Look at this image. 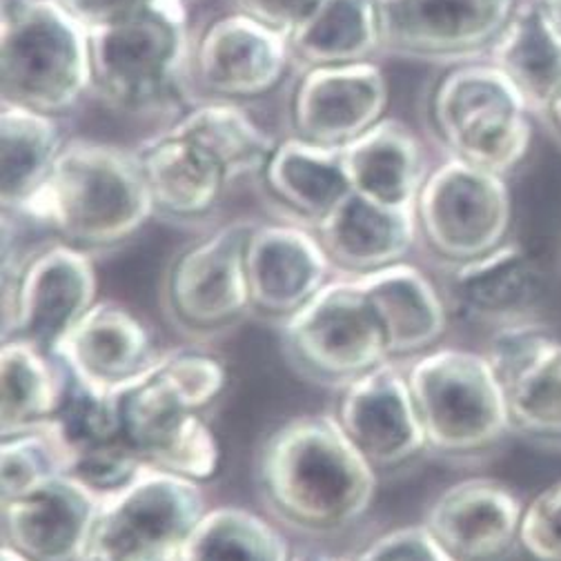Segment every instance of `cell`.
<instances>
[{
    "label": "cell",
    "mask_w": 561,
    "mask_h": 561,
    "mask_svg": "<svg viewBox=\"0 0 561 561\" xmlns=\"http://www.w3.org/2000/svg\"><path fill=\"white\" fill-rule=\"evenodd\" d=\"M190 3H194V0H190Z\"/></svg>",
    "instance_id": "ee69618b"
},
{
    "label": "cell",
    "mask_w": 561,
    "mask_h": 561,
    "mask_svg": "<svg viewBox=\"0 0 561 561\" xmlns=\"http://www.w3.org/2000/svg\"><path fill=\"white\" fill-rule=\"evenodd\" d=\"M190 8L159 10L90 32L92 99L140 121H174L194 94Z\"/></svg>",
    "instance_id": "277c9868"
},
{
    "label": "cell",
    "mask_w": 561,
    "mask_h": 561,
    "mask_svg": "<svg viewBox=\"0 0 561 561\" xmlns=\"http://www.w3.org/2000/svg\"><path fill=\"white\" fill-rule=\"evenodd\" d=\"M428 455L444 461H477L513 435L497 373L483 353L435 347L405 362Z\"/></svg>",
    "instance_id": "8992f818"
},
{
    "label": "cell",
    "mask_w": 561,
    "mask_h": 561,
    "mask_svg": "<svg viewBox=\"0 0 561 561\" xmlns=\"http://www.w3.org/2000/svg\"><path fill=\"white\" fill-rule=\"evenodd\" d=\"M539 3L543 5V10L548 12L550 21L559 27L561 32V0H539Z\"/></svg>",
    "instance_id": "60d3db41"
},
{
    "label": "cell",
    "mask_w": 561,
    "mask_h": 561,
    "mask_svg": "<svg viewBox=\"0 0 561 561\" xmlns=\"http://www.w3.org/2000/svg\"><path fill=\"white\" fill-rule=\"evenodd\" d=\"M14 217L94 256L157 219L136 148L88 136L65 140L49 179Z\"/></svg>",
    "instance_id": "3957f363"
},
{
    "label": "cell",
    "mask_w": 561,
    "mask_h": 561,
    "mask_svg": "<svg viewBox=\"0 0 561 561\" xmlns=\"http://www.w3.org/2000/svg\"><path fill=\"white\" fill-rule=\"evenodd\" d=\"M488 54L530 110H550L561 94V32L541 3L517 5Z\"/></svg>",
    "instance_id": "83f0119b"
},
{
    "label": "cell",
    "mask_w": 561,
    "mask_h": 561,
    "mask_svg": "<svg viewBox=\"0 0 561 561\" xmlns=\"http://www.w3.org/2000/svg\"><path fill=\"white\" fill-rule=\"evenodd\" d=\"M103 495L75 474L0 504V543L32 561H81Z\"/></svg>",
    "instance_id": "ffe728a7"
},
{
    "label": "cell",
    "mask_w": 561,
    "mask_h": 561,
    "mask_svg": "<svg viewBox=\"0 0 561 561\" xmlns=\"http://www.w3.org/2000/svg\"><path fill=\"white\" fill-rule=\"evenodd\" d=\"M524 506L508 483L468 477L444 488L421 524L455 561H504L519 546Z\"/></svg>",
    "instance_id": "d6986e66"
},
{
    "label": "cell",
    "mask_w": 561,
    "mask_h": 561,
    "mask_svg": "<svg viewBox=\"0 0 561 561\" xmlns=\"http://www.w3.org/2000/svg\"><path fill=\"white\" fill-rule=\"evenodd\" d=\"M252 317L280 325L336 276L314 230L293 221L252 228L245 248Z\"/></svg>",
    "instance_id": "ac0fdd59"
},
{
    "label": "cell",
    "mask_w": 561,
    "mask_h": 561,
    "mask_svg": "<svg viewBox=\"0 0 561 561\" xmlns=\"http://www.w3.org/2000/svg\"><path fill=\"white\" fill-rule=\"evenodd\" d=\"M51 424L72 453V466L81 455L123 439L116 392L92 388L69 370Z\"/></svg>",
    "instance_id": "836d02e7"
},
{
    "label": "cell",
    "mask_w": 561,
    "mask_h": 561,
    "mask_svg": "<svg viewBox=\"0 0 561 561\" xmlns=\"http://www.w3.org/2000/svg\"><path fill=\"white\" fill-rule=\"evenodd\" d=\"M0 561H32V559H27L25 554L16 552V550H14V548H10V546H3V543H0Z\"/></svg>",
    "instance_id": "b9f144b4"
},
{
    "label": "cell",
    "mask_w": 561,
    "mask_h": 561,
    "mask_svg": "<svg viewBox=\"0 0 561 561\" xmlns=\"http://www.w3.org/2000/svg\"><path fill=\"white\" fill-rule=\"evenodd\" d=\"M134 148L157 219L176 226L207 224L237 183L213 152L172 125H163Z\"/></svg>",
    "instance_id": "44dd1931"
},
{
    "label": "cell",
    "mask_w": 561,
    "mask_h": 561,
    "mask_svg": "<svg viewBox=\"0 0 561 561\" xmlns=\"http://www.w3.org/2000/svg\"><path fill=\"white\" fill-rule=\"evenodd\" d=\"M88 32L131 21L159 10L190 8V0H58Z\"/></svg>",
    "instance_id": "74e56055"
},
{
    "label": "cell",
    "mask_w": 561,
    "mask_h": 561,
    "mask_svg": "<svg viewBox=\"0 0 561 561\" xmlns=\"http://www.w3.org/2000/svg\"><path fill=\"white\" fill-rule=\"evenodd\" d=\"M341 161L353 192L390 207H414L433 170L424 140L394 116L341 148Z\"/></svg>",
    "instance_id": "d4e9b609"
},
{
    "label": "cell",
    "mask_w": 561,
    "mask_h": 561,
    "mask_svg": "<svg viewBox=\"0 0 561 561\" xmlns=\"http://www.w3.org/2000/svg\"><path fill=\"white\" fill-rule=\"evenodd\" d=\"M381 56L463 60L488 49L515 12V0H377Z\"/></svg>",
    "instance_id": "5bb4252c"
},
{
    "label": "cell",
    "mask_w": 561,
    "mask_h": 561,
    "mask_svg": "<svg viewBox=\"0 0 561 561\" xmlns=\"http://www.w3.org/2000/svg\"><path fill=\"white\" fill-rule=\"evenodd\" d=\"M390 81L379 60L301 69L290 94V134L345 148L388 116Z\"/></svg>",
    "instance_id": "e0dca14e"
},
{
    "label": "cell",
    "mask_w": 561,
    "mask_h": 561,
    "mask_svg": "<svg viewBox=\"0 0 561 561\" xmlns=\"http://www.w3.org/2000/svg\"><path fill=\"white\" fill-rule=\"evenodd\" d=\"M280 221L314 230L353 192L341 150L288 134L278 138L259 179Z\"/></svg>",
    "instance_id": "cb8c5ba5"
},
{
    "label": "cell",
    "mask_w": 561,
    "mask_h": 561,
    "mask_svg": "<svg viewBox=\"0 0 561 561\" xmlns=\"http://www.w3.org/2000/svg\"><path fill=\"white\" fill-rule=\"evenodd\" d=\"M0 375V437L51 424L67 381L56 355L23 339H3Z\"/></svg>",
    "instance_id": "4dcf8cb0"
},
{
    "label": "cell",
    "mask_w": 561,
    "mask_h": 561,
    "mask_svg": "<svg viewBox=\"0 0 561 561\" xmlns=\"http://www.w3.org/2000/svg\"><path fill=\"white\" fill-rule=\"evenodd\" d=\"M517 550L530 561H561V479L524 506Z\"/></svg>",
    "instance_id": "d590c367"
},
{
    "label": "cell",
    "mask_w": 561,
    "mask_h": 561,
    "mask_svg": "<svg viewBox=\"0 0 561 561\" xmlns=\"http://www.w3.org/2000/svg\"><path fill=\"white\" fill-rule=\"evenodd\" d=\"M483 355L504 386L513 435L561 446V341L526 319L495 328Z\"/></svg>",
    "instance_id": "9a60e30c"
},
{
    "label": "cell",
    "mask_w": 561,
    "mask_h": 561,
    "mask_svg": "<svg viewBox=\"0 0 561 561\" xmlns=\"http://www.w3.org/2000/svg\"><path fill=\"white\" fill-rule=\"evenodd\" d=\"M90 96V32L58 0H0V103L62 118Z\"/></svg>",
    "instance_id": "5b68a950"
},
{
    "label": "cell",
    "mask_w": 561,
    "mask_h": 561,
    "mask_svg": "<svg viewBox=\"0 0 561 561\" xmlns=\"http://www.w3.org/2000/svg\"><path fill=\"white\" fill-rule=\"evenodd\" d=\"M69 470L72 453L54 424L0 437V504L19 500Z\"/></svg>",
    "instance_id": "e575fe53"
},
{
    "label": "cell",
    "mask_w": 561,
    "mask_h": 561,
    "mask_svg": "<svg viewBox=\"0 0 561 561\" xmlns=\"http://www.w3.org/2000/svg\"><path fill=\"white\" fill-rule=\"evenodd\" d=\"M341 276H368L408 261L419 243L414 207H390L350 192L314 228Z\"/></svg>",
    "instance_id": "603a6c76"
},
{
    "label": "cell",
    "mask_w": 561,
    "mask_h": 561,
    "mask_svg": "<svg viewBox=\"0 0 561 561\" xmlns=\"http://www.w3.org/2000/svg\"><path fill=\"white\" fill-rule=\"evenodd\" d=\"M319 3L321 0H232V8L288 36Z\"/></svg>",
    "instance_id": "f35d334b"
},
{
    "label": "cell",
    "mask_w": 561,
    "mask_h": 561,
    "mask_svg": "<svg viewBox=\"0 0 561 561\" xmlns=\"http://www.w3.org/2000/svg\"><path fill=\"white\" fill-rule=\"evenodd\" d=\"M446 270L453 299L470 317L495 328L533 319L541 280L517 243L506 241L493 252Z\"/></svg>",
    "instance_id": "4316f807"
},
{
    "label": "cell",
    "mask_w": 561,
    "mask_h": 561,
    "mask_svg": "<svg viewBox=\"0 0 561 561\" xmlns=\"http://www.w3.org/2000/svg\"><path fill=\"white\" fill-rule=\"evenodd\" d=\"M359 278L383 323L394 362H410L439 347L448 332V304L424 270L403 261Z\"/></svg>",
    "instance_id": "484cf974"
},
{
    "label": "cell",
    "mask_w": 561,
    "mask_h": 561,
    "mask_svg": "<svg viewBox=\"0 0 561 561\" xmlns=\"http://www.w3.org/2000/svg\"><path fill=\"white\" fill-rule=\"evenodd\" d=\"M288 366L306 381L343 390L381 364L390 347L377 308L359 276H341L278 325Z\"/></svg>",
    "instance_id": "52a82bcc"
},
{
    "label": "cell",
    "mask_w": 561,
    "mask_h": 561,
    "mask_svg": "<svg viewBox=\"0 0 561 561\" xmlns=\"http://www.w3.org/2000/svg\"><path fill=\"white\" fill-rule=\"evenodd\" d=\"M353 561H455L424 524L386 530L370 539Z\"/></svg>",
    "instance_id": "8d00e7d4"
},
{
    "label": "cell",
    "mask_w": 561,
    "mask_h": 561,
    "mask_svg": "<svg viewBox=\"0 0 561 561\" xmlns=\"http://www.w3.org/2000/svg\"><path fill=\"white\" fill-rule=\"evenodd\" d=\"M254 226V219H232L209 228L170 261L161 308L168 323L192 343L221 339L252 317L245 248Z\"/></svg>",
    "instance_id": "30bf717a"
},
{
    "label": "cell",
    "mask_w": 561,
    "mask_h": 561,
    "mask_svg": "<svg viewBox=\"0 0 561 561\" xmlns=\"http://www.w3.org/2000/svg\"><path fill=\"white\" fill-rule=\"evenodd\" d=\"M550 114H552V118H554V123L559 125V129H561V94L554 99V103L550 105Z\"/></svg>",
    "instance_id": "7bdbcfd3"
},
{
    "label": "cell",
    "mask_w": 561,
    "mask_h": 561,
    "mask_svg": "<svg viewBox=\"0 0 561 561\" xmlns=\"http://www.w3.org/2000/svg\"><path fill=\"white\" fill-rule=\"evenodd\" d=\"M290 69L288 36L234 8L194 34L192 83L198 99L248 103L274 92Z\"/></svg>",
    "instance_id": "4fadbf2b"
},
{
    "label": "cell",
    "mask_w": 561,
    "mask_h": 561,
    "mask_svg": "<svg viewBox=\"0 0 561 561\" xmlns=\"http://www.w3.org/2000/svg\"><path fill=\"white\" fill-rule=\"evenodd\" d=\"M228 388L226 364L196 347H176L116 390L123 439L148 468L190 481H213L221 444L205 412Z\"/></svg>",
    "instance_id": "7a4b0ae2"
},
{
    "label": "cell",
    "mask_w": 561,
    "mask_h": 561,
    "mask_svg": "<svg viewBox=\"0 0 561 561\" xmlns=\"http://www.w3.org/2000/svg\"><path fill=\"white\" fill-rule=\"evenodd\" d=\"M203 485L146 468L103 497L81 561H176L209 511Z\"/></svg>",
    "instance_id": "8fae6325"
},
{
    "label": "cell",
    "mask_w": 561,
    "mask_h": 561,
    "mask_svg": "<svg viewBox=\"0 0 561 561\" xmlns=\"http://www.w3.org/2000/svg\"><path fill=\"white\" fill-rule=\"evenodd\" d=\"M334 419L345 437L381 474L428 455L405 362H386L339 390Z\"/></svg>",
    "instance_id": "2e32d148"
},
{
    "label": "cell",
    "mask_w": 561,
    "mask_h": 561,
    "mask_svg": "<svg viewBox=\"0 0 561 561\" xmlns=\"http://www.w3.org/2000/svg\"><path fill=\"white\" fill-rule=\"evenodd\" d=\"M293 548L274 519L243 506L209 508L176 561H290Z\"/></svg>",
    "instance_id": "d6a6232c"
},
{
    "label": "cell",
    "mask_w": 561,
    "mask_h": 561,
    "mask_svg": "<svg viewBox=\"0 0 561 561\" xmlns=\"http://www.w3.org/2000/svg\"><path fill=\"white\" fill-rule=\"evenodd\" d=\"M159 355L150 328L127 306L110 299H99L56 350L69 373L103 392L125 388Z\"/></svg>",
    "instance_id": "7402d4cb"
},
{
    "label": "cell",
    "mask_w": 561,
    "mask_h": 561,
    "mask_svg": "<svg viewBox=\"0 0 561 561\" xmlns=\"http://www.w3.org/2000/svg\"><path fill=\"white\" fill-rule=\"evenodd\" d=\"M379 472L330 412L280 421L256 448L254 488L280 528L310 539L353 530L373 508Z\"/></svg>",
    "instance_id": "6da1fadb"
},
{
    "label": "cell",
    "mask_w": 561,
    "mask_h": 561,
    "mask_svg": "<svg viewBox=\"0 0 561 561\" xmlns=\"http://www.w3.org/2000/svg\"><path fill=\"white\" fill-rule=\"evenodd\" d=\"M295 69L347 65L381 58L377 0H321L288 34Z\"/></svg>",
    "instance_id": "f546056e"
},
{
    "label": "cell",
    "mask_w": 561,
    "mask_h": 561,
    "mask_svg": "<svg viewBox=\"0 0 561 561\" xmlns=\"http://www.w3.org/2000/svg\"><path fill=\"white\" fill-rule=\"evenodd\" d=\"M96 301L94 254L56 237L3 252V339H23L56 355Z\"/></svg>",
    "instance_id": "9c48e42d"
},
{
    "label": "cell",
    "mask_w": 561,
    "mask_h": 561,
    "mask_svg": "<svg viewBox=\"0 0 561 561\" xmlns=\"http://www.w3.org/2000/svg\"><path fill=\"white\" fill-rule=\"evenodd\" d=\"M528 112L522 92L490 60H461L442 77L431 96V121L446 157L500 176L511 174L528 154Z\"/></svg>",
    "instance_id": "ba28073f"
},
{
    "label": "cell",
    "mask_w": 561,
    "mask_h": 561,
    "mask_svg": "<svg viewBox=\"0 0 561 561\" xmlns=\"http://www.w3.org/2000/svg\"><path fill=\"white\" fill-rule=\"evenodd\" d=\"M168 125L213 152L237 183L261 179L278 140L243 103L217 99H196Z\"/></svg>",
    "instance_id": "1f68e13d"
},
{
    "label": "cell",
    "mask_w": 561,
    "mask_h": 561,
    "mask_svg": "<svg viewBox=\"0 0 561 561\" xmlns=\"http://www.w3.org/2000/svg\"><path fill=\"white\" fill-rule=\"evenodd\" d=\"M290 561H353V557H343L334 552H321V550H308L293 554Z\"/></svg>",
    "instance_id": "ab89813d"
},
{
    "label": "cell",
    "mask_w": 561,
    "mask_h": 561,
    "mask_svg": "<svg viewBox=\"0 0 561 561\" xmlns=\"http://www.w3.org/2000/svg\"><path fill=\"white\" fill-rule=\"evenodd\" d=\"M65 140L60 118L0 103V207L5 215L23 213L41 192Z\"/></svg>",
    "instance_id": "f1b7e54d"
},
{
    "label": "cell",
    "mask_w": 561,
    "mask_h": 561,
    "mask_svg": "<svg viewBox=\"0 0 561 561\" xmlns=\"http://www.w3.org/2000/svg\"><path fill=\"white\" fill-rule=\"evenodd\" d=\"M414 213L419 241L444 267H453L506 243L513 198L506 176L446 157L433 165Z\"/></svg>",
    "instance_id": "7c38bea8"
}]
</instances>
